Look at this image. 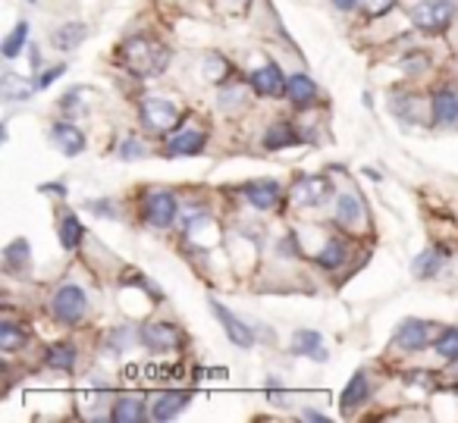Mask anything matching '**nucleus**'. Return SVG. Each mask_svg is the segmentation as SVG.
Instances as JSON below:
<instances>
[{
  "instance_id": "f257e3e1",
  "label": "nucleus",
  "mask_w": 458,
  "mask_h": 423,
  "mask_svg": "<svg viewBox=\"0 0 458 423\" xmlns=\"http://www.w3.org/2000/svg\"><path fill=\"white\" fill-rule=\"evenodd\" d=\"M123 63H126L129 72L148 79V76H160L170 63V51L157 41L145 38V35H135L123 45Z\"/></svg>"
},
{
  "instance_id": "f03ea898",
  "label": "nucleus",
  "mask_w": 458,
  "mask_h": 423,
  "mask_svg": "<svg viewBox=\"0 0 458 423\" xmlns=\"http://www.w3.org/2000/svg\"><path fill=\"white\" fill-rule=\"evenodd\" d=\"M89 292L82 289L79 283H64L54 289L51 301H47V314L60 323V326H82L89 320Z\"/></svg>"
},
{
  "instance_id": "7ed1b4c3",
  "label": "nucleus",
  "mask_w": 458,
  "mask_h": 423,
  "mask_svg": "<svg viewBox=\"0 0 458 423\" xmlns=\"http://www.w3.org/2000/svg\"><path fill=\"white\" fill-rule=\"evenodd\" d=\"M139 123L145 132L157 135V139H166V135H173L182 126V110H179V104L170 101V97H145V101L139 104Z\"/></svg>"
},
{
  "instance_id": "20e7f679",
  "label": "nucleus",
  "mask_w": 458,
  "mask_h": 423,
  "mask_svg": "<svg viewBox=\"0 0 458 423\" xmlns=\"http://www.w3.org/2000/svg\"><path fill=\"white\" fill-rule=\"evenodd\" d=\"M455 13H458L455 0H424V4L408 10L411 26L418 29L420 35H443L445 29L452 26Z\"/></svg>"
},
{
  "instance_id": "39448f33",
  "label": "nucleus",
  "mask_w": 458,
  "mask_h": 423,
  "mask_svg": "<svg viewBox=\"0 0 458 423\" xmlns=\"http://www.w3.org/2000/svg\"><path fill=\"white\" fill-rule=\"evenodd\" d=\"M141 223L154 229H170L179 216V195L173 189H148L141 198Z\"/></svg>"
},
{
  "instance_id": "423d86ee",
  "label": "nucleus",
  "mask_w": 458,
  "mask_h": 423,
  "mask_svg": "<svg viewBox=\"0 0 458 423\" xmlns=\"http://www.w3.org/2000/svg\"><path fill=\"white\" fill-rule=\"evenodd\" d=\"M433 323L430 320H420V317H405L399 326L393 329V348H399L402 354H418L433 348Z\"/></svg>"
},
{
  "instance_id": "0eeeda50",
  "label": "nucleus",
  "mask_w": 458,
  "mask_h": 423,
  "mask_svg": "<svg viewBox=\"0 0 458 423\" xmlns=\"http://www.w3.org/2000/svg\"><path fill=\"white\" fill-rule=\"evenodd\" d=\"M185 345V333L170 320H148L141 326V348L151 354H173Z\"/></svg>"
},
{
  "instance_id": "6e6552de",
  "label": "nucleus",
  "mask_w": 458,
  "mask_h": 423,
  "mask_svg": "<svg viewBox=\"0 0 458 423\" xmlns=\"http://www.w3.org/2000/svg\"><path fill=\"white\" fill-rule=\"evenodd\" d=\"M208 304H210V314L216 317V323L223 326V333H226V339L233 342V345L236 348H255L258 345V333L251 329L249 320L236 317L226 304L216 301V298H208Z\"/></svg>"
},
{
  "instance_id": "1a4fd4ad",
  "label": "nucleus",
  "mask_w": 458,
  "mask_h": 423,
  "mask_svg": "<svg viewBox=\"0 0 458 423\" xmlns=\"http://www.w3.org/2000/svg\"><path fill=\"white\" fill-rule=\"evenodd\" d=\"M245 82H249V89L255 91L258 97H274V101L286 97V89H289V76L283 72L280 63H274V60H267L264 66L251 70Z\"/></svg>"
},
{
  "instance_id": "9d476101",
  "label": "nucleus",
  "mask_w": 458,
  "mask_h": 423,
  "mask_svg": "<svg viewBox=\"0 0 458 423\" xmlns=\"http://www.w3.org/2000/svg\"><path fill=\"white\" fill-rule=\"evenodd\" d=\"M208 145V129L204 126H179L173 135L164 139V157H198Z\"/></svg>"
},
{
  "instance_id": "9b49d317",
  "label": "nucleus",
  "mask_w": 458,
  "mask_h": 423,
  "mask_svg": "<svg viewBox=\"0 0 458 423\" xmlns=\"http://www.w3.org/2000/svg\"><path fill=\"white\" fill-rule=\"evenodd\" d=\"M333 195L330 176H299L289 189V201L299 204V207H320Z\"/></svg>"
},
{
  "instance_id": "f8f14e48",
  "label": "nucleus",
  "mask_w": 458,
  "mask_h": 423,
  "mask_svg": "<svg viewBox=\"0 0 458 423\" xmlns=\"http://www.w3.org/2000/svg\"><path fill=\"white\" fill-rule=\"evenodd\" d=\"M333 223L345 233H358V229L368 226V210H364V201L355 195V191H339L336 204H333Z\"/></svg>"
},
{
  "instance_id": "ddd939ff",
  "label": "nucleus",
  "mask_w": 458,
  "mask_h": 423,
  "mask_svg": "<svg viewBox=\"0 0 458 423\" xmlns=\"http://www.w3.org/2000/svg\"><path fill=\"white\" fill-rule=\"evenodd\" d=\"M242 198L249 201V207L255 210H274L283 204V185L280 179H251V182L239 185Z\"/></svg>"
},
{
  "instance_id": "4468645a",
  "label": "nucleus",
  "mask_w": 458,
  "mask_h": 423,
  "mask_svg": "<svg viewBox=\"0 0 458 423\" xmlns=\"http://www.w3.org/2000/svg\"><path fill=\"white\" fill-rule=\"evenodd\" d=\"M430 123L437 129H458V89L443 85L430 95Z\"/></svg>"
},
{
  "instance_id": "2eb2a0df",
  "label": "nucleus",
  "mask_w": 458,
  "mask_h": 423,
  "mask_svg": "<svg viewBox=\"0 0 458 423\" xmlns=\"http://www.w3.org/2000/svg\"><path fill=\"white\" fill-rule=\"evenodd\" d=\"M51 141L54 148H57L64 157H79V154H85V148H89V139H85V132L76 126V120H57L51 123Z\"/></svg>"
},
{
  "instance_id": "dca6fc26",
  "label": "nucleus",
  "mask_w": 458,
  "mask_h": 423,
  "mask_svg": "<svg viewBox=\"0 0 458 423\" xmlns=\"http://www.w3.org/2000/svg\"><path fill=\"white\" fill-rule=\"evenodd\" d=\"M370 395H374V379H370V373L361 367V370L352 373V379L345 383L343 395H339V410H343V414H355L358 408H364V404L370 402Z\"/></svg>"
},
{
  "instance_id": "f3484780",
  "label": "nucleus",
  "mask_w": 458,
  "mask_h": 423,
  "mask_svg": "<svg viewBox=\"0 0 458 423\" xmlns=\"http://www.w3.org/2000/svg\"><path fill=\"white\" fill-rule=\"evenodd\" d=\"M151 417V398L135 395V392H126V395H116L110 402V420L114 423H141Z\"/></svg>"
},
{
  "instance_id": "a211bd4d",
  "label": "nucleus",
  "mask_w": 458,
  "mask_h": 423,
  "mask_svg": "<svg viewBox=\"0 0 458 423\" xmlns=\"http://www.w3.org/2000/svg\"><path fill=\"white\" fill-rule=\"evenodd\" d=\"M191 398H195V392H189V389L157 392V395L151 398V420H173V417H179L189 408Z\"/></svg>"
},
{
  "instance_id": "6ab92c4d",
  "label": "nucleus",
  "mask_w": 458,
  "mask_h": 423,
  "mask_svg": "<svg viewBox=\"0 0 458 423\" xmlns=\"http://www.w3.org/2000/svg\"><path fill=\"white\" fill-rule=\"evenodd\" d=\"M289 351L299 354V358H311L318 364L330 360V348L324 345V335L318 329H295L293 339H289Z\"/></svg>"
},
{
  "instance_id": "aec40b11",
  "label": "nucleus",
  "mask_w": 458,
  "mask_h": 423,
  "mask_svg": "<svg viewBox=\"0 0 458 423\" xmlns=\"http://www.w3.org/2000/svg\"><path fill=\"white\" fill-rule=\"evenodd\" d=\"M301 141H305V132H301L295 123L276 120V123H270V126L264 129L261 145L267 148V151H286V148H299Z\"/></svg>"
},
{
  "instance_id": "412c9836",
  "label": "nucleus",
  "mask_w": 458,
  "mask_h": 423,
  "mask_svg": "<svg viewBox=\"0 0 458 423\" xmlns=\"http://www.w3.org/2000/svg\"><path fill=\"white\" fill-rule=\"evenodd\" d=\"M286 97L295 110H311L314 104L320 101V89L308 72H289V89H286Z\"/></svg>"
},
{
  "instance_id": "4be33fe9",
  "label": "nucleus",
  "mask_w": 458,
  "mask_h": 423,
  "mask_svg": "<svg viewBox=\"0 0 458 423\" xmlns=\"http://www.w3.org/2000/svg\"><path fill=\"white\" fill-rule=\"evenodd\" d=\"M349 254H352V245L343 239V235H327L324 245L314 251V260H318L320 270L336 273V270H343V266L349 264Z\"/></svg>"
},
{
  "instance_id": "5701e85b",
  "label": "nucleus",
  "mask_w": 458,
  "mask_h": 423,
  "mask_svg": "<svg viewBox=\"0 0 458 423\" xmlns=\"http://www.w3.org/2000/svg\"><path fill=\"white\" fill-rule=\"evenodd\" d=\"M445 264H449V248L430 245L411 260V273H414V279H437Z\"/></svg>"
},
{
  "instance_id": "b1692460",
  "label": "nucleus",
  "mask_w": 458,
  "mask_h": 423,
  "mask_svg": "<svg viewBox=\"0 0 458 423\" xmlns=\"http://www.w3.org/2000/svg\"><path fill=\"white\" fill-rule=\"evenodd\" d=\"M45 367L47 370H57V373H72L79 364V348L76 342L70 339H60V342H51V345L45 348Z\"/></svg>"
},
{
  "instance_id": "393cba45",
  "label": "nucleus",
  "mask_w": 458,
  "mask_h": 423,
  "mask_svg": "<svg viewBox=\"0 0 458 423\" xmlns=\"http://www.w3.org/2000/svg\"><path fill=\"white\" fill-rule=\"evenodd\" d=\"M4 270L10 276H26L32 270V245H29V239H13L4 248Z\"/></svg>"
},
{
  "instance_id": "a878e982",
  "label": "nucleus",
  "mask_w": 458,
  "mask_h": 423,
  "mask_svg": "<svg viewBox=\"0 0 458 423\" xmlns=\"http://www.w3.org/2000/svg\"><path fill=\"white\" fill-rule=\"evenodd\" d=\"M57 239L64 245V251H79L85 241V223L76 216V210H64L57 223Z\"/></svg>"
},
{
  "instance_id": "bb28decb",
  "label": "nucleus",
  "mask_w": 458,
  "mask_h": 423,
  "mask_svg": "<svg viewBox=\"0 0 458 423\" xmlns=\"http://www.w3.org/2000/svg\"><path fill=\"white\" fill-rule=\"evenodd\" d=\"M29 345V329L22 323H16L13 317H4L0 320V351L4 354H16Z\"/></svg>"
},
{
  "instance_id": "cd10ccee",
  "label": "nucleus",
  "mask_w": 458,
  "mask_h": 423,
  "mask_svg": "<svg viewBox=\"0 0 458 423\" xmlns=\"http://www.w3.org/2000/svg\"><path fill=\"white\" fill-rule=\"evenodd\" d=\"M89 38V26L85 22H66V26H60V29H54V35H51V45L57 47V51H76L82 41Z\"/></svg>"
},
{
  "instance_id": "c85d7f7f",
  "label": "nucleus",
  "mask_w": 458,
  "mask_h": 423,
  "mask_svg": "<svg viewBox=\"0 0 458 423\" xmlns=\"http://www.w3.org/2000/svg\"><path fill=\"white\" fill-rule=\"evenodd\" d=\"M220 107L226 114H236V110H245L249 107V82L245 85H236L233 79L220 85Z\"/></svg>"
},
{
  "instance_id": "c756f323",
  "label": "nucleus",
  "mask_w": 458,
  "mask_h": 423,
  "mask_svg": "<svg viewBox=\"0 0 458 423\" xmlns=\"http://www.w3.org/2000/svg\"><path fill=\"white\" fill-rule=\"evenodd\" d=\"M29 35H32V26H29L26 20H20L13 26V32L4 38V45H0V54L7 60H16L20 54H26V45H29Z\"/></svg>"
},
{
  "instance_id": "7c9ffc66",
  "label": "nucleus",
  "mask_w": 458,
  "mask_h": 423,
  "mask_svg": "<svg viewBox=\"0 0 458 423\" xmlns=\"http://www.w3.org/2000/svg\"><path fill=\"white\" fill-rule=\"evenodd\" d=\"M433 354L443 360H449V364H455L458 360V326H445L437 333V339H433Z\"/></svg>"
},
{
  "instance_id": "2f4dec72",
  "label": "nucleus",
  "mask_w": 458,
  "mask_h": 423,
  "mask_svg": "<svg viewBox=\"0 0 458 423\" xmlns=\"http://www.w3.org/2000/svg\"><path fill=\"white\" fill-rule=\"evenodd\" d=\"M135 345H141V329H132V326L110 329V335H107V348H110V351L123 354V351H129V348H135Z\"/></svg>"
},
{
  "instance_id": "473e14b6",
  "label": "nucleus",
  "mask_w": 458,
  "mask_h": 423,
  "mask_svg": "<svg viewBox=\"0 0 458 423\" xmlns=\"http://www.w3.org/2000/svg\"><path fill=\"white\" fill-rule=\"evenodd\" d=\"M32 91H38V89H35V82H26V79L13 76V72H7V76H4V97H7L10 104L29 101V97H32Z\"/></svg>"
},
{
  "instance_id": "72a5a7b5",
  "label": "nucleus",
  "mask_w": 458,
  "mask_h": 423,
  "mask_svg": "<svg viewBox=\"0 0 458 423\" xmlns=\"http://www.w3.org/2000/svg\"><path fill=\"white\" fill-rule=\"evenodd\" d=\"M204 72H208V79L214 85H223V82H229V72H233V66H229V60L220 57V54H210V57L204 60Z\"/></svg>"
},
{
  "instance_id": "f704fd0d",
  "label": "nucleus",
  "mask_w": 458,
  "mask_h": 423,
  "mask_svg": "<svg viewBox=\"0 0 458 423\" xmlns=\"http://www.w3.org/2000/svg\"><path fill=\"white\" fill-rule=\"evenodd\" d=\"M148 154V145L141 139H135V135H126V139L120 141V148H116V157L120 160H141Z\"/></svg>"
},
{
  "instance_id": "c9c22d12",
  "label": "nucleus",
  "mask_w": 458,
  "mask_h": 423,
  "mask_svg": "<svg viewBox=\"0 0 458 423\" xmlns=\"http://www.w3.org/2000/svg\"><path fill=\"white\" fill-rule=\"evenodd\" d=\"M89 95V89H72V91H66L64 97H60V114L64 116H76L79 110H85V104H82V97Z\"/></svg>"
},
{
  "instance_id": "e433bc0d",
  "label": "nucleus",
  "mask_w": 458,
  "mask_h": 423,
  "mask_svg": "<svg viewBox=\"0 0 458 423\" xmlns=\"http://www.w3.org/2000/svg\"><path fill=\"white\" fill-rule=\"evenodd\" d=\"M66 72V63H54V66H47V70H41L38 76H35V89L38 91H45V89H51L54 82H57L60 76Z\"/></svg>"
},
{
  "instance_id": "4c0bfd02",
  "label": "nucleus",
  "mask_w": 458,
  "mask_h": 423,
  "mask_svg": "<svg viewBox=\"0 0 458 423\" xmlns=\"http://www.w3.org/2000/svg\"><path fill=\"white\" fill-rule=\"evenodd\" d=\"M267 398L276 404V408H289V392L283 389L280 379H276V376H270V379H267Z\"/></svg>"
},
{
  "instance_id": "58836bf2",
  "label": "nucleus",
  "mask_w": 458,
  "mask_h": 423,
  "mask_svg": "<svg viewBox=\"0 0 458 423\" xmlns=\"http://www.w3.org/2000/svg\"><path fill=\"white\" fill-rule=\"evenodd\" d=\"M110 198H104V201H89V210H95V214H101V216H110V220H114V216H120V210L116 207H110Z\"/></svg>"
},
{
  "instance_id": "ea45409f",
  "label": "nucleus",
  "mask_w": 458,
  "mask_h": 423,
  "mask_svg": "<svg viewBox=\"0 0 458 423\" xmlns=\"http://www.w3.org/2000/svg\"><path fill=\"white\" fill-rule=\"evenodd\" d=\"M330 4L339 10V13H352V10L361 7V0H330Z\"/></svg>"
},
{
  "instance_id": "a19ab883",
  "label": "nucleus",
  "mask_w": 458,
  "mask_h": 423,
  "mask_svg": "<svg viewBox=\"0 0 458 423\" xmlns=\"http://www.w3.org/2000/svg\"><path fill=\"white\" fill-rule=\"evenodd\" d=\"M301 420H314V423H327V420H330V417H327V414H320V410H314V408H301Z\"/></svg>"
},
{
  "instance_id": "79ce46f5",
  "label": "nucleus",
  "mask_w": 458,
  "mask_h": 423,
  "mask_svg": "<svg viewBox=\"0 0 458 423\" xmlns=\"http://www.w3.org/2000/svg\"><path fill=\"white\" fill-rule=\"evenodd\" d=\"M41 191H45V195H57V198H64L66 195V185H41Z\"/></svg>"
},
{
  "instance_id": "37998d69",
  "label": "nucleus",
  "mask_w": 458,
  "mask_h": 423,
  "mask_svg": "<svg viewBox=\"0 0 458 423\" xmlns=\"http://www.w3.org/2000/svg\"><path fill=\"white\" fill-rule=\"evenodd\" d=\"M29 60H32V70L38 72L41 70V51L38 47H29Z\"/></svg>"
},
{
  "instance_id": "c03bdc74",
  "label": "nucleus",
  "mask_w": 458,
  "mask_h": 423,
  "mask_svg": "<svg viewBox=\"0 0 458 423\" xmlns=\"http://www.w3.org/2000/svg\"><path fill=\"white\" fill-rule=\"evenodd\" d=\"M32 4H35V0H32Z\"/></svg>"
}]
</instances>
